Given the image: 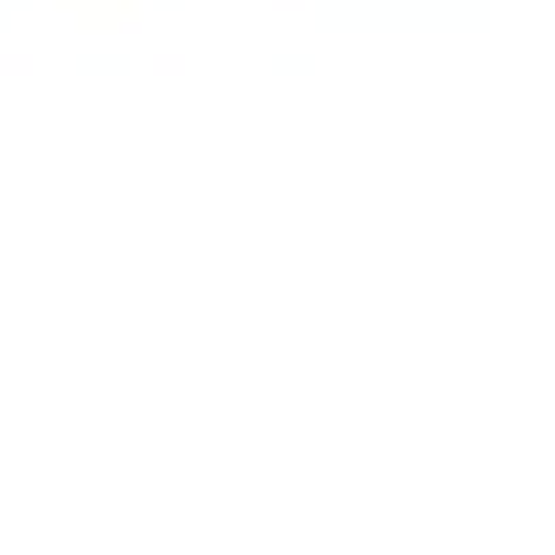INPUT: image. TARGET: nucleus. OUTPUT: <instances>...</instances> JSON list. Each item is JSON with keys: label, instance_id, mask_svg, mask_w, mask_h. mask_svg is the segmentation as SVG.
Returning a JSON list of instances; mask_svg holds the SVG:
<instances>
[]
</instances>
